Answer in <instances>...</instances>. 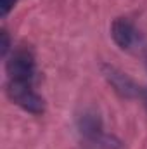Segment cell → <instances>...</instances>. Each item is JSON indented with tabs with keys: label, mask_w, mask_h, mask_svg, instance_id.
<instances>
[{
	"label": "cell",
	"mask_w": 147,
	"mask_h": 149,
	"mask_svg": "<svg viewBox=\"0 0 147 149\" xmlns=\"http://www.w3.org/2000/svg\"><path fill=\"white\" fill-rule=\"evenodd\" d=\"M7 95L9 99L31 114H42L45 109L43 99L38 95L33 88V83H17L7 81Z\"/></svg>",
	"instance_id": "7a4b0ae2"
},
{
	"label": "cell",
	"mask_w": 147,
	"mask_h": 149,
	"mask_svg": "<svg viewBox=\"0 0 147 149\" xmlns=\"http://www.w3.org/2000/svg\"><path fill=\"white\" fill-rule=\"evenodd\" d=\"M78 130L81 132L83 137H87L88 141H94V142H97V144H101L104 148L107 149L118 148L116 144H112V142H118V141H114V137H111L104 132L101 116L95 111H92V109H87V111H83L78 116Z\"/></svg>",
	"instance_id": "3957f363"
},
{
	"label": "cell",
	"mask_w": 147,
	"mask_h": 149,
	"mask_svg": "<svg viewBox=\"0 0 147 149\" xmlns=\"http://www.w3.org/2000/svg\"><path fill=\"white\" fill-rule=\"evenodd\" d=\"M16 2H17V0H0V16L5 17V16L14 9Z\"/></svg>",
	"instance_id": "52a82bcc"
},
{
	"label": "cell",
	"mask_w": 147,
	"mask_h": 149,
	"mask_svg": "<svg viewBox=\"0 0 147 149\" xmlns=\"http://www.w3.org/2000/svg\"><path fill=\"white\" fill-rule=\"evenodd\" d=\"M101 73L107 80V83L114 88V92L119 94L121 97L133 99V97H140L142 95L144 88H140L128 74L125 71H121L119 68H116L112 64H107V63H102L101 64Z\"/></svg>",
	"instance_id": "277c9868"
},
{
	"label": "cell",
	"mask_w": 147,
	"mask_h": 149,
	"mask_svg": "<svg viewBox=\"0 0 147 149\" xmlns=\"http://www.w3.org/2000/svg\"><path fill=\"white\" fill-rule=\"evenodd\" d=\"M142 99H144V104H146V108H147V88L146 90H142V95H140Z\"/></svg>",
	"instance_id": "ba28073f"
},
{
	"label": "cell",
	"mask_w": 147,
	"mask_h": 149,
	"mask_svg": "<svg viewBox=\"0 0 147 149\" xmlns=\"http://www.w3.org/2000/svg\"><path fill=\"white\" fill-rule=\"evenodd\" d=\"M146 64H147V61H146Z\"/></svg>",
	"instance_id": "9c48e42d"
},
{
	"label": "cell",
	"mask_w": 147,
	"mask_h": 149,
	"mask_svg": "<svg viewBox=\"0 0 147 149\" xmlns=\"http://www.w3.org/2000/svg\"><path fill=\"white\" fill-rule=\"evenodd\" d=\"M0 40H2V43H0V52H2V56L5 57L7 56V52H9V49H10V38H9V33L5 31V30H2V33H0Z\"/></svg>",
	"instance_id": "8992f818"
},
{
	"label": "cell",
	"mask_w": 147,
	"mask_h": 149,
	"mask_svg": "<svg viewBox=\"0 0 147 149\" xmlns=\"http://www.w3.org/2000/svg\"><path fill=\"white\" fill-rule=\"evenodd\" d=\"M7 81H17V83H35L37 76V61L30 49L19 47L12 52V56L7 61Z\"/></svg>",
	"instance_id": "6da1fadb"
},
{
	"label": "cell",
	"mask_w": 147,
	"mask_h": 149,
	"mask_svg": "<svg viewBox=\"0 0 147 149\" xmlns=\"http://www.w3.org/2000/svg\"><path fill=\"white\" fill-rule=\"evenodd\" d=\"M111 37L119 49L126 50V49H132L139 35H137L135 24L128 17H116L111 24Z\"/></svg>",
	"instance_id": "5b68a950"
}]
</instances>
